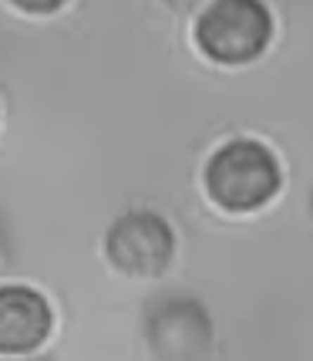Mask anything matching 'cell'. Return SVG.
<instances>
[{
	"label": "cell",
	"instance_id": "3957f363",
	"mask_svg": "<svg viewBox=\"0 0 313 361\" xmlns=\"http://www.w3.org/2000/svg\"><path fill=\"white\" fill-rule=\"evenodd\" d=\"M105 253L122 274L148 281V277H162L165 267L172 264L175 236L158 213L139 209L115 220L105 236Z\"/></svg>",
	"mask_w": 313,
	"mask_h": 361
},
{
	"label": "cell",
	"instance_id": "277c9868",
	"mask_svg": "<svg viewBox=\"0 0 313 361\" xmlns=\"http://www.w3.org/2000/svg\"><path fill=\"white\" fill-rule=\"evenodd\" d=\"M152 355L165 361H199L212 351V321L199 300L169 298L148 314Z\"/></svg>",
	"mask_w": 313,
	"mask_h": 361
},
{
	"label": "cell",
	"instance_id": "7a4b0ae2",
	"mask_svg": "<svg viewBox=\"0 0 313 361\" xmlns=\"http://www.w3.org/2000/svg\"><path fill=\"white\" fill-rule=\"evenodd\" d=\"M273 14L263 0H216L196 20V44L216 64H246L267 51Z\"/></svg>",
	"mask_w": 313,
	"mask_h": 361
},
{
	"label": "cell",
	"instance_id": "52a82bcc",
	"mask_svg": "<svg viewBox=\"0 0 313 361\" xmlns=\"http://www.w3.org/2000/svg\"><path fill=\"white\" fill-rule=\"evenodd\" d=\"M175 14H203L205 7H212L216 0H165Z\"/></svg>",
	"mask_w": 313,
	"mask_h": 361
},
{
	"label": "cell",
	"instance_id": "6da1fadb",
	"mask_svg": "<svg viewBox=\"0 0 313 361\" xmlns=\"http://www.w3.org/2000/svg\"><path fill=\"white\" fill-rule=\"evenodd\" d=\"M280 162L263 142H226L205 166V189L216 206L229 213H250L280 192Z\"/></svg>",
	"mask_w": 313,
	"mask_h": 361
},
{
	"label": "cell",
	"instance_id": "5b68a950",
	"mask_svg": "<svg viewBox=\"0 0 313 361\" xmlns=\"http://www.w3.org/2000/svg\"><path fill=\"white\" fill-rule=\"evenodd\" d=\"M51 304L34 287L7 283L0 290V351L4 355H24L51 334Z\"/></svg>",
	"mask_w": 313,
	"mask_h": 361
},
{
	"label": "cell",
	"instance_id": "8992f818",
	"mask_svg": "<svg viewBox=\"0 0 313 361\" xmlns=\"http://www.w3.org/2000/svg\"><path fill=\"white\" fill-rule=\"evenodd\" d=\"M11 4L20 7V11H27V14H54L64 0H11Z\"/></svg>",
	"mask_w": 313,
	"mask_h": 361
}]
</instances>
